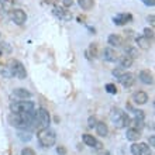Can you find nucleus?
Here are the masks:
<instances>
[{
	"label": "nucleus",
	"mask_w": 155,
	"mask_h": 155,
	"mask_svg": "<svg viewBox=\"0 0 155 155\" xmlns=\"http://www.w3.org/2000/svg\"><path fill=\"white\" fill-rule=\"evenodd\" d=\"M138 79L143 82L144 85H152V83H154V75H152V72L150 69L140 71Z\"/></svg>",
	"instance_id": "obj_12"
},
{
	"label": "nucleus",
	"mask_w": 155,
	"mask_h": 155,
	"mask_svg": "<svg viewBox=\"0 0 155 155\" xmlns=\"http://www.w3.org/2000/svg\"><path fill=\"white\" fill-rule=\"evenodd\" d=\"M138 150H140L138 155H152L151 148L148 147L145 143H138Z\"/></svg>",
	"instance_id": "obj_22"
},
{
	"label": "nucleus",
	"mask_w": 155,
	"mask_h": 155,
	"mask_svg": "<svg viewBox=\"0 0 155 155\" xmlns=\"http://www.w3.org/2000/svg\"><path fill=\"white\" fill-rule=\"evenodd\" d=\"M96 124H97V118L94 117V116H90V117L87 118V126H89L90 128H93V127H96Z\"/></svg>",
	"instance_id": "obj_29"
},
{
	"label": "nucleus",
	"mask_w": 155,
	"mask_h": 155,
	"mask_svg": "<svg viewBox=\"0 0 155 155\" xmlns=\"http://www.w3.org/2000/svg\"><path fill=\"white\" fill-rule=\"evenodd\" d=\"M148 100H150L148 94L145 93V92H143V90H138V92H135V93L133 94V102H134V104H137V106L147 104Z\"/></svg>",
	"instance_id": "obj_9"
},
{
	"label": "nucleus",
	"mask_w": 155,
	"mask_h": 155,
	"mask_svg": "<svg viewBox=\"0 0 155 155\" xmlns=\"http://www.w3.org/2000/svg\"><path fill=\"white\" fill-rule=\"evenodd\" d=\"M102 58L106 62H117L118 61V55L113 48H104L103 49Z\"/></svg>",
	"instance_id": "obj_14"
},
{
	"label": "nucleus",
	"mask_w": 155,
	"mask_h": 155,
	"mask_svg": "<svg viewBox=\"0 0 155 155\" xmlns=\"http://www.w3.org/2000/svg\"><path fill=\"white\" fill-rule=\"evenodd\" d=\"M45 3H48V4H52V6H57L58 0H45Z\"/></svg>",
	"instance_id": "obj_37"
},
{
	"label": "nucleus",
	"mask_w": 155,
	"mask_h": 155,
	"mask_svg": "<svg viewBox=\"0 0 155 155\" xmlns=\"http://www.w3.org/2000/svg\"><path fill=\"white\" fill-rule=\"evenodd\" d=\"M74 6V0H62V7L69 8Z\"/></svg>",
	"instance_id": "obj_32"
},
{
	"label": "nucleus",
	"mask_w": 155,
	"mask_h": 155,
	"mask_svg": "<svg viewBox=\"0 0 155 155\" xmlns=\"http://www.w3.org/2000/svg\"><path fill=\"white\" fill-rule=\"evenodd\" d=\"M8 68H10V72L14 78L17 79H25L27 78V71H25V66L23 65V62H20L18 59H12L8 62Z\"/></svg>",
	"instance_id": "obj_4"
},
{
	"label": "nucleus",
	"mask_w": 155,
	"mask_h": 155,
	"mask_svg": "<svg viewBox=\"0 0 155 155\" xmlns=\"http://www.w3.org/2000/svg\"><path fill=\"white\" fill-rule=\"evenodd\" d=\"M37 138L44 148H49L52 145H55V143H57V133L52 128H49V127L41 128L37 133Z\"/></svg>",
	"instance_id": "obj_2"
},
{
	"label": "nucleus",
	"mask_w": 155,
	"mask_h": 155,
	"mask_svg": "<svg viewBox=\"0 0 155 155\" xmlns=\"http://www.w3.org/2000/svg\"><path fill=\"white\" fill-rule=\"evenodd\" d=\"M107 42L110 44V47H113V48H118V47H121L123 45V38L118 35V34H110L109 35V38H107Z\"/></svg>",
	"instance_id": "obj_17"
},
{
	"label": "nucleus",
	"mask_w": 155,
	"mask_h": 155,
	"mask_svg": "<svg viewBox=\"0 0 155 155\" xmlns=\"http://www.w3.org/2000/svg\"><path fill=\"white\" fill-rule=\"evenodd\" d=\"M126 137H127V140H128V141H133V143H135V141H138L140 137H141V131H140V130H135V128H133V127H130V128H127Z\"/></svg>",
	"instance_id": "obj_16"
},
{
	"label": "nucleus",
	"mask_w": 155,
	"mask_h": 155,
	"mask_svg": "<svg viewBox=\"0 0 155 155\" xmlns=\"http://www.w3.org/2000/svg\"><path fill=\"white\" fill-rule=\"evenodd\" d=\"M57 152H58V155H66V148L59 145V147H57Z\"/></svg>",
	"instance_id": "obj_34"
},
{
	"label": "nucleus",
	"mask_w": 155,
	"mask_h": 155,
	"mask_svg": "<svg viewBox=\"0 0 155 155\" xmlns=\"http://www.w3.org/2000/svg\"><path fill=\"white\" fill-rule=\"evenodd\" d=\"M78 4L82 10H90L94 6V0H78Z\"/></svg>",
	"instance_id": "obj_21"
},
{
	"label": "nucleus",
	"mask_w": 155,
	"mask_h": 155,
	"mask_svg": "<svg viewBox=\"0 0 155 155\" xmlns=\"http://www.w3.org/2000/svg\"><path fill=\"white\" fill-rule=\"evenodd\" d=\"M144 37L148 38L150 41L154 40V28H150V27H145L144 28Z\"/></svg>",
	"instance_id": "obj_26"
},
{
	"label": "nucleus",
	"mask_w": 155,
	"mask_h": 155,
	"mask_svg": "<svg viewBox=\"0 0 155 155\" xmlns=\"http://www.w3.org/2000/svg\"><path fill=\"white\" fill-rule=\"evenodd\" d=\"M126 55L130 57L131 59H135V58H138V51L134 47H128V48H126Z\"/></svg>",
	"instance_id": "obj_24"
},
{
	"label": "nucleus",
	"mask_w": 155,
	"mask_h": 155,
	"mask_svg": "<svg viewBox=\"0 0 155 155\" xmlns=\"http://www.w3.org/2000/svg\"><path fill=\"white\" fill-rule=\"evenodd\" d=\"M104 89H106L107 93H110V94H117V86L113 85V83H107V85L104 86Z\"/></svg>",
	"instance_id": "obj_27"
},
{
	"label": "nucleus",
	"mask_w": 155,
	"mask_h": 155,
	"mask_svg": "<svg viewBox=\"0 0 155 155\" xmlns=\"http://www.w3.org/2000/svg\"><path fill=\"white\" fill-rule=\"evenodd\" d=\"M118 62H120V66H121V68H130V66H133L134 59H131V58L127 57V55H121V57H118Z\"/></svg>",
	"instance_id": "obj_19"
},
{
	"label": "nucleus",
	"mask_w": 155,
	"mask_h": 155,
	"mask_svg": "<svg viewBox=\"0 0 155 155\" xmlns=\"http://www.w3.org/2000/svg\"><path fill=\"white\" fill-rule=\"evenodd\" d=\"M13 10V2L12 0H0V12L10 13Z\"/></svg>",
	"instance_id": "obj_20"
},
{
	"label": "nucleus",
	"mask_w": 155,
	"mask_h": 155,
	"mask_svg": "<svg viewBox=\"0 0 155 155\" xmlns=\"http://www.w3.org/2000/svg\"><path fill=\"white\" fill-rule=\"evenodd\" d=\"M82 140H83L85 145H87V147L96 148V150H102V143H100V141H97V140L94 138L93 135L83 134V135H82Z\"/></svg>",
	"instance_id": "obj_11"
},
{
	"label": "nucleus",
	"mask_w": 155,
	"mask_h": 155,
	"mask_svg": "<svg viewBox=\"0 0 155 155\" xmlns=\"http://www.w3.org/2000/svg\"><path fill=\"white\" fill-rule=\"evenodd\" d=\"M135 42L138 45V48L144 49V51H148V49L151 48V41L148 40V38H145L144 35H137L135 37Z\"/></svg>",
	"instance_id": "obj_15"
},
{
	"label": "nucleus",
	"mask_w": 155,
	"mask_h": 155,
	"mask_svg": "<svg viewBox=\"0 0 155 155\" xmlns=\"http://www.w3.org/2000/svg\"><path fill=\"white\" fill-rule=\"evenodd\" d=\"M130 150H131V154L133 155H138L140 154V150H138V144L137 143H134L133 145L130 147Z\"/></svg>",
	"instance_id": "obj_31"
},
{
	"label": "nucleus",
	"mask_w": 155,
	"mask_h": 155,
	"mask_svg": "<svg viewBox=\"0 0 155 155\" xmlns=\"http://www.w3.org/2000/svg\"><path fill=\"white\" fill-rule=\"evenodd\" d=\"M111 74H113V76H114V78H117V79H118V78L123 75V71L120 69V68H116V69H113V72H111Z\"/></svg>",
	"instance_id": "obj_33"
},
{
	"label": "nucleus",
	"mask_w": 155,
	"mask_h": 155,
	"mask_svg": "<svg viewBox=\"0 0 155 155\" xmlns=\"http://www.w3.org/2000/svg\"><path fill=\"white\" fill-rule=\"evenodd\" d=\"M150 144H151V147H154V145H155V137H154V135H151V137H150Z\"/></svg>",
	"instance_id": "obj_38"
},
{
	"label": "nucleus",
	"mask_w": 155,
	"mask_h": 155,
	"mask_svg": "<svg viewBox=\"0 0 155 155\" xmlns=\"http://www.w3.org/2000/svg\"><path fill=\"white\" fill-rule=\"evenodd\" d=\"M52 14L57 17V18H59L61 21H71L72 20V13H71L69 10H66L65 7H62V6H54Z\"/></svg>",
	"instance_id": "obj_7"
},
{
	"label": "nucleus",
	"mask_w": 155,
	"mask_h": 155,
	"mask_svg": "<svg viewBox=\"0 0 155 155\" xmlns=\"http://www.w3.org/2000/svg\"><path fill=\"white\" fill-rule=\"evenodd\" d=\"M35 114V120H37L38 126H41V128H47L51 124V116H49L48 110L44 107H38L37 110H34Z\"/></svg>",
	"instance_id": "obj_5"
},
{
	"label": "nucleus",
	"mask_w": 155,
	"mask_h": 155,
	"mask_svg": "<svg viewBox=\"0 0 155 155\" xmlns=\"http://www.w3.org/2000/svg\"><path fill=\"white\" fill-rule=\"evenodd\" d=\"M118 82L124 87H131L135 83V75L131 74V72H123V75L118 78Z\"/></svg>",
	"instance_id": "obj_8"
},
{
	"label": "nucleus",
	"mask_w": 155,
	"mask_h": 155,
	"mask_svg": "<svg viewBox=\"0 0 155 155\" xmlns=\"http://www.w3.org/2000/svg\"><path fill=\"white\" fill-rule=\"evenodd\" d=\"M155 17H154V14H151V16H148L147 17V21H148V23H151V25H154V23H155Z\"/></svg>",
	"instance_id": "obj_36"
},
{
	"label": "nucleus",
	"mask_w": 155,
	"mask_h": 155,
	"mask_svg": "<svg viewBox=\"0 0 155 155\" xmlns=\"http://www.w3.org/2000/svg\"><path fill=\"white\" fill-rule=\"evenodd\" d=\"M10 17H12L13 23L17 25H23V24H25V21H27V14H25V12L21 10V8H13L12 12H10Z\"/></svg>",
	"instance_id": "obj_6"
},
{
	"label": "nucleus",
	"mask_w": 155,
	"mask_h": 155,
	"mask_svg": "<svg viewBox=\"0 0 155 155\" xmlns=\"http://www.w3.org/2000/svg\"><path fill=\"white\" fill-rule=\"evenodd\" d=\"M12 97H16L17 100H28L31 97V92H28L25 87H16L13 90Z\"/></svg>",
	"instance_id": "obj_10"
},
{
	"label": "nucleus",
	"mask_w": 155,
	"mask_h": 155,
	"mask_svg": "<svg viewBox=\"0 0 155 155\" xmlns=\"http://www.w3.org/2000/svg\"><path fill=\"white\" fill-rule=\"evenodd\" d=\"M0 75H2L3 78H6V79L13 78L12 72H10V68H8L7 65H2V66H0Z\"/></svg>",
	"instance_id": "obj_25"
},
{
	"label": "nucleus",
	"mask_w": 155,
	"mask_h": 155,
	"mask_svg": "<svg viewBox=\"0 0 155 155\" xmlns=\"http://www.w3.org/2000/svg\"><path fill=\"white\" fill-rule=\"evenodd\" d=\"M35 110V104L31 100H16L10 103V111L12 113H31Z\"/></svg>",
	"instance_id": "obj_3"
},
{
	"label": "nucleus",
	"mask_w": 155,
	"mask_h": 155,
	"mask_svg": "<svg viewBox=\"0 0 155 155\" xmlns=\"http://www.w3.org/2000/svg\"><path fill=\"white\" fill-rule=\"evenodd\" d=\"M110 120L114 124L116 128H124V127L130 126V123H131L130 116L127 114L126 111H123L121 109H118V107H113L111 109Z\"/></svg>",
	"instance_id": "obj_1"
},
{
	"label": "nucleus",
	"mask_w": 155,
	"mask_h": 155,
	"mask_svg": "<svg viewBox=\"0 0 155 155\" xmlns=\"http://www.w3.org/2000/svg\"><path fill=\"white\" fill-rule=\"evenodd\" d=\"M145 6H148V7H154V4H155V0H141Z\"/></svg>",
	"instance_id": "obj_35"
},
{
	"label": "nucleus",
	"mask_w": 155,
	"mask_h": 155,
	"mask_svg": "<svg viewBox=\"0 0 155 155\" xmlns=\"http://www.w3.org/2000/svg\"><path fill=\"white\" fill-rule=\"evenodd\" d=\"M96 133H97L100 137H106L107 134H109V127H107L106 123L103 121H97V124H96Z\"/></svg>",
	"instance_id": "obj_18"
},
{
	"label": "nucleus",
	"mask_w": 155,
	"mask_h": 155,
	"mask_svg": "<svg viewBox=\"0 0 155 155\" xmlns=\"http://www.w3.org/2000/svg\"><path fill=\"white\" fill-rule=\"evenodd\" d=\"M131 21H133V16L128 13H121V14H117L113 17V23L116 25H124L127 23H131Z\"/></svg>",
	"instance_id": "obj_13"
},
{
	"label": "nucleus",
	"mask_w": 155,
	"mask_h": 155,
	"mask_svg": "<svg viewBox=\"0 0 155 155\" xmlns=\"http://www.w3.org/2000/svg\"><path fill=\"white\" fill-rule=\"evenodd\" d=\"M21 155H35V151H34L33 148L30 147H25L21 150Z\"/></svg>",
	"instance_id": "obj_30"
},
{
	"label": "nucleus",
	"mask_w": 155,
	"mask_h": 155,
	"mask_svg": "<svg viewBox=\"0 0 155 155\" xmlns=\"http://www.w3.org/2000/svg\"><path fill=\"white\" fill-rule=\"evenodd\" d=\"M17 137H18L21 141H24V143H25V141H30L33 135H31V133H30V131H23V130H20V131H18V134H17Z\"/></svg>",
	"instance_id": "obj_23"
},
{
	"label": "nucleus",
	"mask_w": 155,
	"mask_h": 155,
	"mask_svg": "<svg viewBox=\"0 0 155 155\" xmlns=\"http://www.w3.org/2000/svg\"><path fill=\"white\" fill-rule=\"evenodd\" d=\"M89 54H92V57H97V47H96V44H92L90 45L89 51H86V55H89Z\"/></svg>",
	"instance_id": "obj_28"
}]
</instances>
